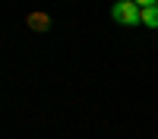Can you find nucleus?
I'll return each instance as SVG.
<instances>
[{"label": "nucleus", "mask_w": 158, "mask_h": 139, "mask_svg": "<svg viewBox=\"0 0 158 139\" xmlns=\"http://www.w3.org/2000/svg\"><path fill=\"white\" fill-rule=\"evenodd\" d=\"M111 16H114V22L136 25V22H142V6H136L133 0H120V3L111 6Z\"/></svg>", "instance_id": "obj_1"}, {"label": "nucleus", "mask_w": 158, "mask_h": 139, "mask_svg": "<svg viewBox=\"0 0 158 139\" xmlns=\"http://www.w3.org/2000/svg\"><path fill=\"white\" fill-rule=\"evenodd\" d=\"M133 3H136V6H142V10H146V6H155L158 0H133Z\"/></svg>", "instance_id": "obj_4"}, {"label": "nucleus", "mask_w": 158, "mask_h": 139, "mask_svg": "<svg viewBox=\"0 0 158 139\" xmlns=\"http://www.w3.org/2000/svg\"><path fill=\"white\" fill-rule=\"evenodd\" d=\"M142 25H149V29H158V3L142 10Z\"/></svg>", "instance_id": "obj_2"}, {"label": "nucleus", "mask_w": 158, "mask_h": 139, "mask_svg": "<svg viewBox=\"0 0 158 139\" xmlns=\"http://www.w3.org/2000/svg\"><path fill=\"white\" fill-rule=\"evenodd\" d=\"M29 25H35V29H44L48 19H44V16H32V19H29Z\"/></svg>", "instance_id": "obj_3"}]
</instances>
